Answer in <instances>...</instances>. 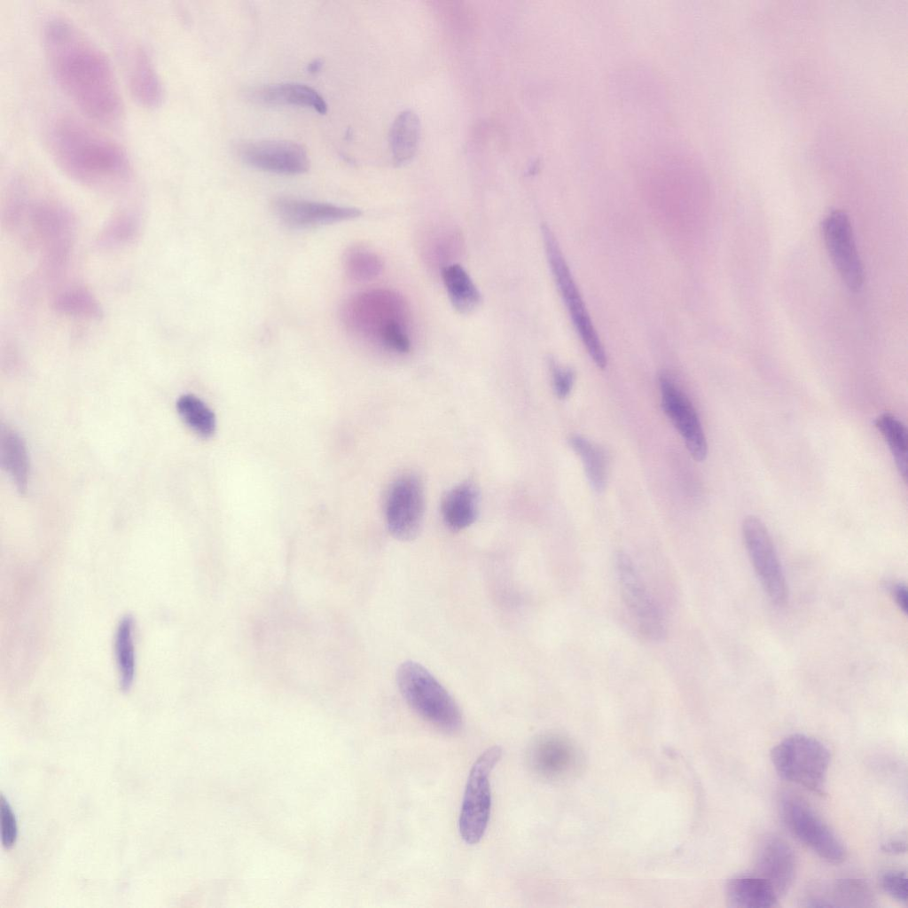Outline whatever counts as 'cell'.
I'll return each mask as SVG.
<instances>
[{"mask_svg":"<svg viewBox=\"0 0 908 908\" xmlns=\"http://www.w3.org/2000/svg\"><path fill=\"white\" fill-rule=\"evenodd\" d=\"M42 41L53 78L68 98L94 121H118L123 103L105 53L71 20L59 15L45 20Z\"/></svg>","mask_w":908,"mask_h":908,"instance_id":"obj_1","label":"cell"},{"mask_svg":"<svg viewBox=\"0 0 908 908\" xmlns=\"http://www.w3.org/2000/svg\"><path fill=\"white\" fill-rule=\"evenodd\" d=\"M45 144L57 166L81 184L110 189L130 176L131 165L124 150L74 118L51 120L46 127Z\"/></svg>","mask_w":908,"mask_h":908,"instance_id":"obj_2","label":"cell"},{"mask_svg":"<svg viewBox=\"0 0 908 908\" xmlns=\"http://www.w3.org/2000/svg\"><path fill=\"white\" fill-rule=\"evenodd\" d=\"M396 683L405 701L424 720L448 732L460 729L463 717L458 705L421 664L403 662L396 672Z\"/></svg>","mask_w":908,"mask_h":908,"instance_id":"obj_3","label":"cell"},{"mask_svg":"<svg viewBox=\"0 0 908 908\" xmlns=\"http://www.w3.org/2000/svg\"><path fill=\"white\" fill-rule=\"evenodd\" d=\"M771 760L784 779L818 795L826 794L831 755L818 739L802 733L791 734L772 748Z\"/></svg>","mask_w":908,"mask_h":908,"instance_id":"obj_4","label":"cell"},{"mask_svg":"<svg viewBox=\"0 0 908 908\" xmlns=\"http://www.w3.org/2000/svg\"><path fill=\"white\" fill-rule=\"evenodd\" d=\"M501 756L499 746L488 748L470 770L458 818L460 836L467 844L478 843L486 832L491 810L489 776Z\"/></svg>","mask_w":908,"mask_h":908,"instance_id":"obj_5","label":"cell"},{"mask_svg":"<svg viewBox=\"0 0 908 908\" xmlns=\"http://www.w3.org/2000/svg\"><path fill=\"white\" fill-rule=\"evenodd\" d=\"M542 233L552 275L575 330L591 359L603 369L607 364L604 348L558 242L547 225L542 226Z\"/></svg>","mask_w":908,"mask_h":908,"instance_id":"obj_6","label":"cell"},{"mask_svg":"<svg viewBox=\"0 0 908 908\" xmlns=\"http://www.w3.org/2000/svg\"><path fill=\"white\" fill-rule=\"evenodd\" d=\"M779 810L789 832L819 857L833 864L845 859L844 843L808 803L787 794L779 802Z\"/></svg>","mask_w":908,"mask_h":908,"instance_id":"obj_7","label":"cell"},{"mask_svg":"<svg viewBox=\"0 0 908 908\" xmlns=\"http://www.w3.org/2000/svg\"><path fill=\"white\" fill-rule=\"evenodd\" d=\"M742 537L754 570L763 591L777 606L787 601V586L779 556L767 528L753 515L741 526Z\"/></svg>","mask_w":908,"mask_h":908,"instance_id":"obj_8","label":"cell"},{"mask_svg":"<svg viewBox=\"0 0 908 908\" xmlns=\"http://www.w3.org/2000/svg\"><path fill=\"white\" fill-rule=\"evenodd\" d=\"M615 570L624 604L635 621L639 633L652 641L666 636L662 613L648 592L633 562L624 553H618Z\"/></svg>","mask_w":908,"mask_h":908,"instance_id":"obj_9","label":"cell"},{"mask_svg":"<svg viewBox=\"0 0 908 908\" xmlns=\"http://www.w3.org/2000/svg\"><path fill=\"white\" fill-rule=\"evenodd\" d=\"M424 509V490L419 478L412 474L399 477L390 487L386 501L389 532L398 540H412L420 530Z\"/></svg>","mask_w":908,"mask_h":908,"instance_id":"obj_10","label":"cell"},{"mask_svg":"<svg viewBox=\"0 0 908 908\" xmlns=\"http://www.w3.org/2000/svg\"><path fill=\"white\" fill-rule=\"evenodd\" d=\"M528 768L538 778L559 781L575 776L582 755L573 741L560 734L544 733L535 738L527 750Z\"/></svg>","mask_w":908,"mask_h":908,"instance_id":"obj_11","label":"cell"},{"mask_svg":"<svg viewBox=\"0 0 908 908\" xmlns=\"http://www.w3.org/2000/svg\"><path fill=\"white\" fill-rule=\"evenodd\" d=\"M822 234L827 253L842 281L850 290H859L864 283V269L846 213L834 210L826 215L822 223Z\"/></svg>","mask_w":908,"mask_h":908,"instance_id":"obj_12","label":"cell"},{"mask_svg":"<svg viewBox=\"0 0 908 908\" xmlns=\"http://www.w3.org/2000/svg\"><path fill=\"white\" fill-rule=\"evenodd\" d=\"M236 150L245 164L267 172L300 175L309 168L307 151L293 141H246L239 144Z\"/></svg>","mask_w":908,"mask_h":908,"instance_id":"obj_13","label":"cell"},{"mask_svg":"<svg viewBox=\"0 0 908 908\" xmlns=\"http://www.w3.org/2000/svg\"><path fill=\"white\" fill-rule=\"evenodd\" d=\"M662 408L684 438L685 445L697 461L707 456V442L699 417L691 402L666 374L660 377Z\"/></svg>","mask_w":908,"mask_h":908,"instance_id":"obj_14","label":"cell"},{"mask_svg":"<svg viewBox=\"0 0 908 908\" xmlns=\"http://www.w3.org/2000/svg\"><path fill=\"white\" fill-rule=\"evenodd\" d=\"M275 215L287 227L306 229L351 220L362 215L360 209L330 203L280 197L274 200Z\"/></svg>","mask_w":908,"mask_h":908,"instance_id":"obj_15","label":"cell"},{"mask_svg":"<svg viewBox=\"0 0 908 908\" xmlns=\"http://www.w3.org/2000/svg\"><path fill=\"white\" fill-rule=\"evenodd\" d=\"M796 873V857L793 849L783 839L766 838L756 853L754 873L766 881L779 897L791 888Z\"/></svg>","mask_w":908,"mask_h":908,"instance_id":"obj_16","label":"cell"},{"mask_svg":"<svg viewBox=\"0 0 908 908\" xmlns=\"http://www.w3.org/2000/svg\"><path fill=\"white\" fill-rule=\"evenodd\" d=\"M128 83L134 98L143 106H158L163 98L160 75L147 51L138 46L130 53Z\"/></svg>","mask_w":908,"mask_h":908,"instance_id":"obj_17","label":"cell"},{"mask_svg":"<svg viewBox=\"0 0 908 908\" xmlns=\"http://www.w3.org/2000/svg\"><path fill=\"white\" fill-rule=\"evenodd\" d=\"M248 98L265 105H292L312 108L324 114L327 104L313 88L298 82H281L254 88L248 91Z\"/></svg>","mask_w":908,"mask_h":908,"instance_id":"obj_18","label":"cell"},{"mask_svg":"<svg viewBox=\"0 0 908 908\" xmlns=\"http://www.w3.org/2000/svg\"><path fill=\"white\" fill-rule=\"evenodd\" d=\"M730 906L737 908H770L779 899L772 887L755 873L737 875L725 886Z\"/></svg>","mask_w":908,"mask_h":908,"instance_id":"obj_19","label":"cell"},{"mask_svg":"<svg viewBox=\"0 0 908 908\" xmlns=\"http://www.w3.org/2000/svg\"><path fill=\"white\" fill-rule=\"evenodd\" d=\"M809 907H873L875 896L870 885L860 879L845 878L835 881L828 896H810L806 901Z\"/></svg>","mask_w":908,"mask_h":908,"instance_id":"obj_20","label":"cell"},{"mask_svg":"<svg viewBox=\"0 0 908 908\" xmlns=\"http://www.w3.org/2000/svg\"><path fill=\"white\" fill-rule=\"evenodd\" d=\"M479 494L472 482H463L445 496L442 513L445 524L454 531L471 526L478 515Z\"/></svg>","mask_w":908,"mask_h":908,"instance_id":"obj_21","label":"cell"},{"mask_svg":"<svg viewBox=\"0 0 908 908\" xmlns=\"http://www.w3.org/2000/svg\"><path fill=\"white\" fill-rule=\"evenodd\" d=\"M0 455L4 469L10 474L18 490L25 492L29 476V458L23 438L13 429L2 427Z\"/></svg>","mask_w":908,"mask_h":908,"instance_id":"obj_22","label":"cell"},{"mask_svg":"<svg viewBox=\"0 0 908 908\" xmlns=\"http://www.w3.org/2000/svg\"><path fill=\"white\" fill-rule=\"evenodd\" d=\"M420 137V122L412 110H403L394 120L389 132V145L394 163L409 162L415 155Z\"/></svg>","mask_w":908,"mask_h":908,"instance_id":"obj_23","label":"cell"},{"mask_svg":"<svg viewBox=\"0 0 908 908\" xmlns=\"http://www.w3.org/2000/svg\"><path fill=\"white\" fill-rule=\"evenodd\" d=\"M442 277L453 308L461 314L474 311L481 296L466 270L458 263L445 266Z\"/></svg>","mask_w":908,"mask_h":908,"instance_id":"obj_24","label":"cell"},{"mask_svg":"<svg viewBox=\"0 0 908 908\" xmlns=\"http://www.w3.org/2000/svg\"><path fill=\"white\" fill-rule=\"evenodd\" d=\"M134 622L131 616L123 617L117 627L114 639V652L119 671L120 685L122 691L131 687L136 670L135 646L133 642Z\"/></svg>","mask_w":908,"mask_h":908,"instance_id":"obj_25","label":"cell"},{"mask_svg":"<svg viewBox=\"0 0 908 908\" xmlns=\"http://www.w3.org/2000/svg\"><path fill=\"white\" fill-rule=\"evenodd\" d=\"M875 427L886 441L904 481H907L908 435L905 426L891 413H882L875 420Z\"/></svg>","mask_w":908,"mask_h":908,"instance_id":"obj_26","label":"cell"},{"mask_svg":"<svg viewBox=\"0 0 908 908\" xmlns=\"http://www.w3.org/2000/svg\"><path fill=\"white\" fill-rule=\"evenodd\" d=\"M569 443L582 458L591 487L598 492L602 491L607 482V460L604 451L589 440L577 434L569 438Z\"/></svg>","mask_w":908,"mask_h":908,"instance_id":"obj_27","label":"cell"},{"mask_svg":"<svg viewBox=\"0 0 908 908\" xmlns=\"http://www.w3.org/2000/svg\"><path fill=\"white\" fill-rule=\"evenodd\" d=\"M176 411L183 421L201 437H210L215 430V416L199 397L186 394L176 401Z\"/></svg>","mask_w":908,"mask_h":908,"instance_id":"obj_28","label":"cell"},{"mask_svg":"<svg viewBox=\"0 0 908 908\" xmlns=\"http://www.w3.org/2000/svg\"><path fill=\"white\" fill-rule=\"evenodd\" d=\"M344 267L350 278L361 281L377 275L380 264L373 254L359 247H353L346 253Z\"/></svg>","mask_w":908,"mask_h":908,"instance_id":"obj_29","label":"cell"},{"mask_svg":"<svg viewBox=\"0 0 908 908\" xmlns=\"http://www.w3.org/2000/svg\"><path fill=\"white\" fill-rule=\"evenodd\" d=\"M56 307L65 312L89 316H98L99 308L89 294L74 290L63 294L56 301Z\"/></svg>","mask_w":908,"mask_h":908,"instance_id":"obj_30","label":"cell"},{"mask_svg":"<svg viewBox=\"0 0 908 908\" xmlns=\"http://www.w3.org/2000/svg\"><path fill=\"white\" fill-rule=\"evenodd\" d=\"M879 882L881 888L900 903H907V874L905 871L889 869L881 873Z\"/></svg>","mask_w":908,"mask_h":908,"instance_id":"obj_31","label":"cell"},{"mask_svg":"<svg viewBox=\"0 0 908 908\" xmlns=\"http://www.w3.org/2000/svg\"><path fill=\"white\" fill-rule=\"evenodd\" d=\"M382 342L388 348L406 353L411 348V343L403 326L397 321L392 319L380 331Z\"/></svg>","mask_w":908,"mask_h":908,"instance_id":"obj_32","label":"cell"},{"mask_svg":"<svg viewBox=\"0 0 908 908\" xmlns=\"http://www.w3.org/2000/svg\"><path fill=\"white\" fill-rule=\"evenodd\" d=\"M0 817L2 843L4 848L10 849L16 842L18 828L12 810L3 795L0 800Z\"/></svg>","mask_w":908,"mask_h":908,"instance_id":"obj_33","label":"cell"},{"mask_svg":"<svg viewBox=\"0 0 908 908\" xmlns=\"http://www.w3.org/2000/svg\"><path fill=\"white\" fill-rule=\"evenodd\" d=\"M553 388L560 398L567 397L572 388L575 374L571 369L560 367L555 362H551Z\"/></svg>","mask_w":908,"mask_h":908,"instance_id":"obj_34","label":"cell"},{"mask_svg":"<svg viewBox=\"0 0 908 908\" xmlns=\"http://www.w3.org/2000/svg\"><path fill=\"white\" fill-rule=\"evenodd\" d=\"M892 594L897 607L904 614L907 612V590L906 586L897 583L893 587Z\"/></svg>","mask_w":908,"mask_h":908,"instance_id":"obj_35","label":"cell"},{"mask_svg":"<svg viewBox=\"0 0 908 908\" xmlns=\"http://www.w3.org/2000/svg\"><path fill=\"white\" fill-rule=\"evenodd\" d=\"M882 850L890 854H901L906 851V841L896 839L891 840L882 846Z\"/></svg>","mask_w":908,"mask_h":908,"instance_id":"obj_36","label":"cell"},{"mask_svg":"<svg viewBox=\"0 0 908 908\" xmlns=\"http://www.w3.org/2000/svg\"><path fill=\"white\" fill-rule=\"evenodd\" d=\"M321 66H322V63L318 59H316L312 63L309 64V69L310 72H316V71H318L320 69Z\"/></svg>","mask_w":908,"mask_h":908,"instance_id":"obj_37","label":"cell"}]
</instances>
